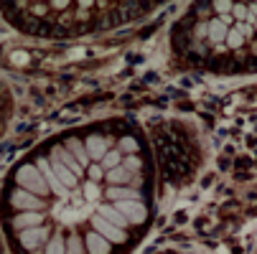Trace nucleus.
<instances>
[{"mask_svg": "<svg viewBox=\"0 0 257 254\" xmlns=\"http://www.w3.org/2000/svg\"><path fill=\"white\" fill-rule=\"evenodd\" d=\"M16 183H18V188H23V191H28L33 196H39V198H44L49 193L46 180H44L41 170L36 165H21L18 173H16Z\"/></svg>", "mask_w": 257, "mask_h": 254, "instance_id": "1", "label": "nucleus"}, {"mask_svg": "<svg viewBox=\"0 0 257 254\" xmlns=\"http://www.w3.org/2000/svg\"><path fill=\"white\" fill-rule=\"evenodd\" d=\"M122 165L130 170V173H140L143 170V160L138 155H122Z\"/></svg>", "mask_w": 257, "mask_h": 254, "instance_id": "10", "label": "nucleus"}, {"mask_svg": "<svg viewBox=\"0 0 257 254\" xmlns=\"http://www.w3.org/2000/svg\"><path fill=\"white\" fill-rule=\"evenodd\" d=\"M130 153V155H135V150H138V140H133V137H122L120 140V153Z\"/></svg>", "mask_w": 257, "mask_h": 254, "instance_id": "11", "label": "nucleus"}, {"mask_svg": "<svg viewBox=\"0 0 257 254\" xmlns=\"http://www.w3.org/2000/svg\"><path fill=\"white\" fill-rule=\"evenodd\" d=\"M99 165H102L104 170H112V168H117V165H122V153H120V150H107Z\"/></svg>", "mask_w": 257, "mask_h": 254, "instance_id": "8", "label": "nucleus"}, {"mask_svg": "<svg viewBox=\"0 0 257 254\" xmlns=\"http://www.w3.org/2000/svg\"><path fill=\"white\" fill-rule=\"evenodd\" d=\"M18 241H21V246H23V249L33 251V249H39L44 241H49V231H46L44 226L23 229V231H18Z\"/></svg>", "mask_w": 257, "mask_h": 254, "instance_id": "3", "label": "nucleus"}, {"mask_svg": "<svg viewBox=\"0 0 257 254\" xmlns=\"http://www.w3.org/2000/svg\"><path fill=\"white\" fill-rule=\"evenodd\" d=\"M84 148H87V155L92 163H102L104 153H107V140L99 137V135H89L87 142H84Z\"/></svg>", "mask_w": 257, "mask_h": 254, "instance_id": "5", "label": "nucleus"}, {"mask_svg": "<svg viewBox=\"0 0 257 254\" xmlns=\"http://www.w3.org/2000/svg\"><path fill=\"white\" fill-rule=\"evenodd\" d=\"M209 36H211V41H224V36H227V28L222 21H211L209 23Z\"/></svg>", "mask_w": 257, "mask_h": 254, "instance_id": "9", "label": "nucleus"}, {"mask_svg": "<svg viewBox=\"0 0 257 254\" xmlns=\"http://www.w3.org/2000/svg\"><path fill=\"white\" fill-rule=\"evenodd\" d=\"M41 221H44V216L39 213V211H21V213H16L13 216V229L16 231H23V229H36V226H41Z\"/></svg>", "mask_w": 257, "mask_h": 254, "instance_id": "4", "label": "nucleus"}, {"mask_svg": "<svg viewBox=\"0 0 257 254\" xmlns=\"http://www.w3.org/2000/svg\"><path fill=\"white\" fill-rule=\"evenodd\" d=\"M64 148H66L71 155L77 158V163H79L82 168H89V165H92V160H89V155H87V148L82 145V140H77V137H69Z\"/></svg>", "mask_w": 257, "mask_h": 254, "instance_id": "7", "label": "nucleus"}, {"mask_svg": "<svg viewBox=\"0 0 257 254\" xmlns=\"http://www.w3.org/2000/svg\"><path fill=\"white\" fill-rule=\"evenodd\" d=\"M51 155H54V158H56V160H59L61 165H66V168H69L71 173H74L77 178H82V173L87 170V168H82V165L77 163V158H74V155H71V153H69L66 148H61V145H56V148L51 150Z\"/></svg>", "mask_w": 257, "mask_h": 254, "instance_id": "6", "label": "nucleus"}, {"mask_svg": "<svg viewBox=\"0 0 257 254\" xmlns=\"http://www.w3.org/2000/svg\"><path fill=\"white\" fill-rule=\"evenodd\" d=\"M11 206L13 208H18V211H44V198H39V196H33V193H28V191H23V188H16L13 193H11Z\"/></svg>", "mask_w": 257, "mask_h": 254, "instance_id": "2", "label": "nucleus"}]
</instances>
